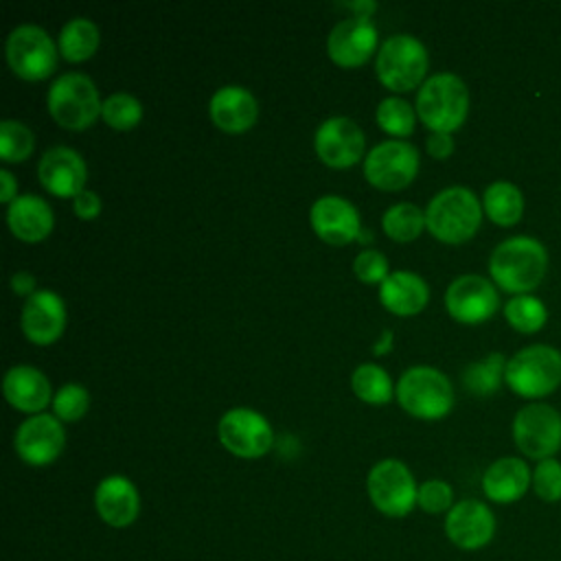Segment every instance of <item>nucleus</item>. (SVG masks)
Returning a JSON list of instances; mask_svg holds the SVG:
<instances>
[{"instance_id":"27","label":"nucleus","mask_w":561,"mask_h":561,"mask_svg":"<svg viewBox=\"0 0 561 561\" xmlns=\"http://www.w3.org/2000/svg\"><path fill=\"white\" fill-rule=\"evenodd\" d=\"M482 210L497 226H513L522 219L524 195L513 182H493L482 195Z\"/></svg>"},{"instance_id":"31","label":"nucleus","mask_w":561,"mask_h":561,"mask_svg":"<svg viewBox=\"0 0 561 561\" xmlns=\"http://www.w3.org/2000/svg\"><path fill=\"white\" fill-rule=\"evenodd\" d=\"M381 228L394 241H412L425 228V213L416 204L399 202L383 213Z\"/></svg>"},{"instance_id":"19","label":"nucleus","mask_w":561,"mask_h":561,"mask_svg":"<svg viewBox=\"0 0 561 561\" xmlns=\"http://www.w3.org/2000/svg\"><path fill=\"white\" fill-rule=\"evenodd\" d=\"M309 221L313 232L331 245H346L362 232L357 208L337 195L316 199L309 210Z\"/></svg>"},{"instance_id":"11","label":"nucleus","mask_w":561,"mask_h":561,"mask_svg":"<svg viewBox=\"0 0 561 561\" xmlns=\"http://www.w3.org/2000/svg\"><path fill=\"white\" fill-rule=\"evenodd\" d=\"M419 171V151L405 140L375 145L364 158L366 180L381 191L405 188Z\"/></svg>"},{"instance_id":"21","label":"nucleus","mask_w":561,"mask_h":561,"mask_svg":"<svg viewBox=\"0 0 561 561\" xmlns=\"http://www.w3.org/2000/svg\"><path fill=\"white\" fill-rule=\"evenodd\" d=\"M94 508L112 528H125L136 522L140 513V495L134 482L125 476H107L96 484L94 491Z\"/></svg>"},{"instance_id":"3","label":"nucleus","mask_w":561,"mask_h":561,"mask_svg":"<svg viewBox=\"0 0 561 561\" xmlns=\"http://www.w3.org/2000/svg\"><path fill=\"white\" fill-rule=\"evenodd\" d=\"M416 114L432 131L451 134L469 114V90L454 72H436L416 94Z\"/></svg>"},{"instance_id":"6","label":"nucleus","mask_w":561,"mask_h":561,"mask_svg":"<svg viewBox=\"0 0 561 561\" xmlns=\"http://www.w3.org/2000/svg\"><path fill=\"white\" fill-rule=\"evenodd\" d=\"M504 381L519 397H546L561 383V353L548 344H530L508 359Z\"/></svg>"},{"instance_id":"29","label":"nucleus","mask_w":561,"mask_h":561,"mask_svg":"<svg viewBox=\"0 0 561 561\" xmlns=\"http://www.w3.org/2000/svg\"><path fill=\"white\" fill-rule=\"evenodd\" d=\"M506 359L502 353H489L484 359L469 364L462 370V383L469 392L478 394V397H486L493 394L506 373Z\"/></svg>"},{"instance_id":"42","label":"nucleus","mask_w":561,"mask_h":561,"mask_svg":"<svg viewBox=\"0 0 561 561\" xmlns=\"http://www.w3.org/2000/svg\"><path fill=\"white\" fill-rule=\"evenodd\" d=\"M35 276L31 274V272H15L13 276H11V289L18 294V296H33L35 294Z\"/></svg>"},{"instance_id":"1","label":"nucleus","mask_w":561,"mask_h":561,"mask_svg":"<svg viewBox=\"0 0 561 561\" xmlns=\"http://www.w3.org/2000/svg\"><path fill=\"white\" fill-rule=\"evenodd\" d=\"M548 270V252L533 237L504 239L489 259V272L495 285L508 294H528L535 289Z\"/></svg>"},{"instance_id":"2","label":"nucleus","mask_w":561,"mask_h":561,"mask_svg":"<svg viewBox=\"0 0 561 561\" xmlns=\"http://www.w3.org/2000/svg\"><path fill=\"white\" fill-rule=\"evenodd\" d=\"M482 221V204L467 186H447L425 208V228L443 243L471 239Z\"/></svg>"},{"instance_id":"12","label":"nucleus","mask_w":561,"mask_h":561,"mask_svg":"<svg viewBox=\"0 0 561 561\" xmlns=\"http://www.w3.org/2000/svg\"><path fill=\"white\" fill-rule=\"evenodd\" d=\"M221 445L239 458H261L272 449L274 432L263 414L250 408H232L221 414L219 425Z\"/></svg>"},{"instance_id":"15","label":"nucleus","mask_w":561,"mask_h":561,"mask_svg":"<svg viewBox=\"0 0 561 561\" xmlns=\"http://www.w3.org/2000/svg\"><path fill=\"white\" fill-rule=\"evenodd\" d=\"M313 147L327 167L346 169L364 156V131L353 118L331 116L316 129Z\"/></svg>"},{"instance_id":"41","label":"nucleus","mask_w":561,"mask_h":561,"mask_svg":"<svg viewBox=\"0 0 561 561\" xmlns=\"http://www.w3.org/2000/svg\"><path fill=\"white\" fill-rule=\"evenodd\" d=\"M427 153L436 160H445L454 153V138L451 134H443V131H432V136L427 138Z\"/></svg>"},{"instance_id":"32","label":"nucleus","mask_w":561,"mask_h":561,"mask_svg":"<svg viewBox=\"0 0 561 561\" xmlns=\"http://www.w3.org/2000/svg\"><path fill=\"white\" fill-rule=\"evenodd\" d=\"M504 316L515 331L528 335L546 324L548 311L539 298L530 294H519L508 298V302L504 305Z\"/></svg>"},{"instance_id":"34","label":"nucleus","mask_w":561,"mask_h":561,"mask_svg":"<svg viewBox=\"0 0 561 561\" xmlns=\"http://www.w3.org/2000/svg\"><path fill=\"white\" fill-rule=\"evenodd\" d=\"M101 116L112 129L125 131V129H131L140 123L142 105L136 96H131L127 92H114L103 101Z\"/></svg>"},{"instance_id":"28","label":"nucleus","mask_w":561,"mask_h":561,"mask_svg":"<svg viewBox=\"0 0 561 561\" xmlns=\"http://www.w3.org/2000/svg\"><path fill=\"white\" fill-rule=\"evenodd\" d=\"M99 28L88 18H72L64 24L59 33L57 48L66 61H85L90 59L99 48Z\"/></svg>"},{"instance_id":"26","label":"nucleus","mask_w":561,"mask_h":561,"mask_svg":"<svg viewBox=\"0 0 561 561\" xmlns=\"http://www.w3.org/2000/svg\"><path fill=\"white\" fill-rule=\"evenodd\" d=\"M379 300L394 316H414L427 305L430 287L419 274L397 270L379 285Z\"/></svg>"},{"instance_id":"20","label":"nucleus","mask_w":561,"mask_h":561,"mask_svg":"<svg viewBox=\"0 0 561 561\" xmlns=\"http://www.w3.org/2000/svg\"><path fill=\"white\" fill-rule=\"evenodd\" d=\"M22 333L28 342L46 346L59 340L66 327V305L64 300L48 289H39L26 298L22 307Z\"/></svg>"},{"instance_id":"10","label":"nucleus","mask_w":561,"mask_h":561,"mask_svg":"<svg viewBox=\"0 0 561 561\" xmlns=\"http://www.w3.org/2000/svg\"><path fill=\"white\" fill-rule=\"evenodd\" d=\"M513 440L528 458H552L561 449V414L548 403L524 405L513 419Z\"/></svg>"},{"instance_id":"40","label":"nucleus","mask_w":561,"mask_h":561,"mask_svg":"<svg viewBox=\"0 0 561 561\" xmlns=\"http://www.w3.org/2000/svg\"><path fill=\"white\" fill-rule=\"evenodd\" d=\"M72 210L81 219H94L101 213V197L94 191H81L72 199Z\"/></svg>"},{"instance_id":"8","label":"nucleus","mask_w":561,"mask_h":561,"mask_svg":"<svg viewBox=\"0 0 561 561\" xmlns=\"http://www.w3.org/2000/svg\"><path fill=\"white\" fill-rule=\"evenodd\" d=\"M366 491L379 513L386 517H405L416 506L419 486L401 460L386 458L368 471Z\"/></svg>"},{"instance_id":"4","label":"nucleus","mask_w":561,"mask_h":561,"mask_svg":"<svg viewBox=\"0 0 561 561\" xmlns=\"http://www.w3.org/2000/svg\"><path fill=\"white\" fill-rule=\"evenodd\" d=\"M394 392L399 405L416 419L436 421L449 414V410L454 408L451 381L445 373L432 366L408 368L399 377Z\"/></svg>"},{"instance_id":"14","label":"nucleus","mask_w":561,"mask_h":561,"mask_svg":"<svg viewBox=\"0 0 561 561\" xmlns=\"http://www.w3.org/2000/svg\"><path fill=\"white\" fill-rule=\"evenodd\" d=\"M66 445V432L57 416L33 414L22 421L13 436L15 454L31 467H44L59 458Z\"/></svg>"},{"instance_id":"9","label":"nucleus","mask_w":561,"mask_h":561,"mask_svg":"<svg viewBox=\"0 0 561 561\" xmlns=\"http://www.w3.org/2000/svg\"><path fill=\"white\" fill-rule=\"evenodd\" d=\"M7 61L18 77L42 81L57 66V46L42 26L20 24L7 37Z\"/></svg>"},{"instance_id":"18","label":"nucleus","mask_w":561,"mask_h":561,"mask_svg":"<svg viewBox=\"0 0 561 561\" xmlns=\"http://www.w3.org/2000/svg\"><path fill=\"white\" fill-rule=\"evenodd\" d=\"M37 175L42 186L53 193L55 197H77L85 184L88 169L79 151L57 145L44 151L39 164H37Z\"/></svg>"},{"instance_id":"24","label":"nucleus","mask_w":561,"mask_h":561,"mask_svg":"<svg viewBox=\"0 0 561 561\" xmlns=\"http://www.w3.org/2000/svg\"><path fill=\"white\" fill-rule=\"evenodd\" d=\"M533 486V471L522 458L504 456L493 460L482 476V491L491 502L511 504Z\"/></svg>"},{"instance_id":"7","label":"nucleus","mask_w":561,"mask_h":561,"mask_svg":"<svg viewBox=\"0 0 561 561\" xmlns=\"http://www.w3.org/2000/svg\"><path fill=\"white\" fill-rule=\"evenodd\" d=\"M375 70L388 90L408 92L416 88L427 72V50L414 35L397 33L381 44Z\"/></svg>"},{"instance_id":"38","label":"nucleus","mask_w":561,"mask_h":561,"mask_svg":"<svg viewBox=\"0 0 561 561\" xmlns=\"http://www.w3.org/2000/svg\"><path fill=\"white\" fill-rule=\"evenodd\" d=\"M416 506L430 515L449 513L454 506V489L445 480H425L419 486Z\"/></svg>"},{"instance_id":"43","label":"nucleus","mask_w":561,"mask_h":561,"mask_svg":"<svg viewBox=\"0 0 561 561\" xmlns=\"http://www.w3.org/2000/svg\"><path fill=\"white\" fill-rule=\"evenodd\" d=\"M0 184H2V188H0V202L11 204V202L18 197V182H15L13 173L7 171V169H0Z\"/></svg>"},{"instance_id":"39","label":"nucleus","mask_w":561,"mask_h":561,"mask_svg":"<svg viewBox=\"0 0 561 561\" xmlns=\"http://www.w3.org/2000/svg\"><path fill=\"white\" fill-rule=\"evenodd\" d=\"M353 272L355 276L366 283V285H373V283H383V278L388 276V259L379 252V250H362L355 261H353Z\"/></svg>"},{"instance_id":"30","label":"nucleus","mask_w":561,"mask_h":561,"mask_svg":"<svg viewBox=\"0 0 561 561\" xmlns=\"http://www.w3.org/2000/svg\"><path fill=\"white\" fill-rule=\"evenodd\" d=\"M351 388L370 405H383L392 399V381L377 364H359L351 375Z\"/></svg>"},{"instance_id":"23","label":"nucleus","mask_w":561,"mask_h":561,"mask_svg":"<svg viewBox=\"0 0 561 561\" xmlns=\"http://www.w3.org/2000/svg\"><path fill=\"white\" fill-rule=\"evenodd\" d=\"M7 401L28 414H39L53 399L50 381L42 370L28 364H20L7 370L4 383H2Z\"/></svg>"},{"instance_id":"13","label":"nucleus","mask_w":561,"mask_h":561,"mask_svg":"<svg viewBox=\"0 0 561 561\" xmlns=\"http://www.w3.org/2000/svg\"><path fill=\"white\" fill-rule=\"evenodd\" d=\"M445 307L454 320L478 324L497 311L500 296L495 285L484 276L462 274L449 283L445 291Z\"/></svg>"},{"instance_id":"17","label":"nucleus","mask_w":561,"mask_h":561,"mask_svg":"<svg viewBox=\"0 0 561 561\" xmlns=\"http://www.w3.org/2000/svg\"><path fill=\"white\" fill-rule=\"evenodd\" d=\"M445 535L460 550H480L495 535V515L480 500H460L445 517Z\"/></svg>"},{"instance_id":"33","label":"nucleus","mask_w":561,"mask_h":561,"mask_svg":"<svg viewBox=\"0 0 561 561\" xmlns=\"http://www.w3.org/2000/svg\"><path fill=\"white\" fill-rule=\"evenodd\" d=\"M35 149L33 131L20 121L0 123V158L4 162H24Z\"/></svg>"},{"instance_id":"35","label":"nucleus","mask_w":561,"mask_h":561,"mask_svg":"<svg viewBox=\"0 0 561 561\" xmlns=\"http://www.w3.org/2000/svg\"><path fill=\"white\" fill-rule=\"evenodd\" d=\"M414 110L405 99L388 96L377 105V123L386 134L392 136H410L414 131Z\"/></svg>"},{"instance_id":"5","label":"nucleus","mask_w":561,"mask_h":561,"mask_svg":"<svg viewBox=\"0 0 561 561\" xmlns=\"http://www.w3.org/2000/svg\"><path fill=\"white\" fill-rule=\"evenodd\" d=\"M48 112L64 129H85L101 116V99L94 81L81 72L59 75L48 88Z\"/></svg>"},{"instance_id":"45","label":"nucleus","mask_w":561,"mask_h":561,"mask_svg":"<svg viewBox=\"0 0 561 561\" xmlns=\"http://www.w3.org/2000/svg\"><path fill=\"white\" fill-rule=\"evenodd\" d=\"M390 344H392V333L390 331H383L381 333V340L375 344V355H383L390 351Z\"/></svg>"},{"instance_id":"44","label":"nucleus","mask_w":561,"mask_h":561,"mask_svg":"<svg viewBox=\"0 0 561 561\" xmlns=\"http://www.w3.org/2000/svg\"><path fill=\"white\" fill-rule=\"evenodd\" d=\"M346 7L351 11H355V15H362V18H370L377 9V2L373 0H357V2H346Z\"/></svg>"},{"instance_id":"37","label":"nucleus","mask_w":561,"mask_h":561,"mask_svg":"<svg viewBox=\"0 0 561 561\" xmlns=\"http://www.w3.org/2000/svg\"><path fill=\"white\" fill-rule=\"evenodd\" d=\"M533 491L539 500L552 504L561 500V462L554 458L539 460L533 471Z\"/></svg>"},{"instance_id":"46","label":"nucleus","mask_w":561,"mask_h":561,"mask_svg":"<svg viewBox=\"0 0 561 561\" xmlns=\"http://www.w3.org/2000/svg\"><path fill=\"white\" fill-rule=\"evenodd\" d=\"M357 239H359V241H364V243H366V241H370V239H373V234H370V232H364V228H362V232H359V234H357Z\"/></svg>"},{"instance_id":"16","label":"nucleus","mask_w":561,"mask_h":561,"mask_svg":"<svg viewBox=\"0 0 561 561\" xmlns=\"http://www.w3.org/2000/svg\"><path fill=\"white\" fill-rule=\"evenodd\" d=\"M377 48V28L370 18L353 15L340 20L327 37V55L342 68H355L368 61Z\"/></svg>"},{"instance_id":"22","label":"nucleus","mask_w":561,"mask_h":561,"mask_svg":"<svg viewBox=\"0 0 561 561\" xmlns=\"http://www.w3.org/2000/svg\"><path fill=\"white\" fill-rule=\"evenodd\" d=\"M208 114L221 131L241 134L256 123L259 103L250 90L241 85H224L210 96Z\"/></svg>"},{"instance_id":"25","label":"nucleus","mask_w":561,"mask_h":561,"mask_svg":"<svg viewBox=\"0 0 561 561\" xmlns=\"http://www.w3.org/2000/svg\"><path fill=\"white\" fill-rule=\"evenodd\" d=\"M7 224L13 237L26 243H35L50 234L55 226V215L46 199L26 193V195H18L9 204Z\"/></svg>"},{"instance_id":"36","label":"nucleus","mask_w":561,"mask_h":561,"mask_svg":"<svg viewBox=\"0 0 561 561\" xmlns=\"http://www.w3.org/2000/svg\"><path fill=\"white\" fill-rule=\"evenodd\" d=\"M90 408V394L81 383H64L53 397V412L59 421L75 423Z\"/></svg>"}]
</instances>
